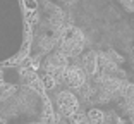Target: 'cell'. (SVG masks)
Returning a JSON list of instances; mask_svg holds the SVG:
<instances>
[{
    "label": "cell",
    "mask_w": 134,
    "mask_h": 124,
    "mask_svg": "<svg viewBox=\"0 0 134 124\" xmlns=\"http://www.w3.org/2000/svg\"><path fill=\"white\" fill-rule=\"evenodd\" d=\"M41 100L29 88H19L0 102V117L9 124H28L40 119Z\"/></svg>",
    "instance_id": "6da1fadb"
},
{
    "label": "cell",
    "mask_w": 134,
    "mask_h": 124,
    "mask_svg": "<svg viewBox=\"0 0 134 124\" xmlns=\"http://www.w3.org/2000/svg\"><path fill=\"white\" fill-rule=\"evenodd\" d=\"M23 38V14L17 0H0V60L19 50Z\"/></svg>",
    "instance_id": "7a4b0ae2"
}]
</instances>
